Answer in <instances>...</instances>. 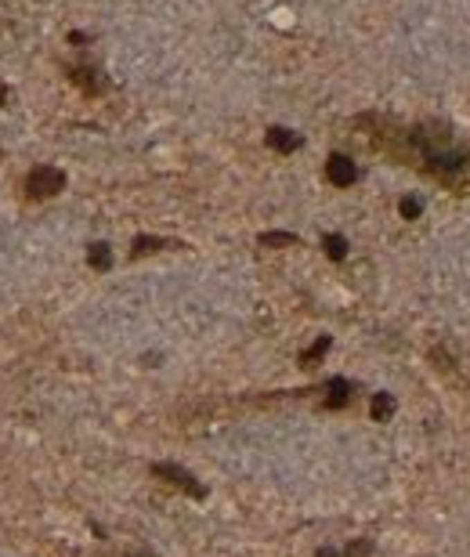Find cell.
<instances>
[{"label": "cell", "mask_w": 470, "mask_h": 557, "mask_svg": "<svg viewBox=\"0 0 470 557\" xmlns=\"http://www.w3.org/2000/svg\"><path fill=\"white\" fill-rule=\"evenodd\" d=\"M62 188H66V170H58V167H33L29 170V178H26V192L33 196V199H51L58 196Z\"/></svg>", "instance_id": "obj_1"}, {"label": "cell", "mask_w": 470, "mask_h": 557, "mask_svg": "<svg viewBox=\"0 0 470 557\" xmlns=\"http://www.w3.org/2000/svg\"><path fill=\"white\" fill-rule=\"evenodd\" d=\"M329 398H326V405L329 409H340V405H347V398H351V384L347 380H329Z\"/></svg>", "instance_id": "obj_9"}, {"label": "cell", "mask_w": 470, "mask_h": 557, "mask_svg": "<svg viewBox=\"0 0 470 557\" xmlns=\"http://www.w3.org/2000/svg\"><path fill=\"white\" fill-rule=\"evenodd\" d=\"M326 351H329V337H318V344H315V347H307V351L300 355V362H304V365H315Z\"/></svg>", "instance_id": "obj_12"}, {"label": "cell", "mask_w": 470, "mask_h": 557, "mask_svg": "<svg viewBox=\"0 0 470 557\" xmlns=\"http://www.w3.org/2000/svg\"><path fill=\"white\" fill-rule=\"evenodd\" d=\"M304 145V138L297 131H289V127H271L268 131V149L275 152H297Z\"/></svg>", "instance_id": "obj_4"}, {"label": "cell", "mask_w": 470, "mask_h": 557, "mask_svg": "<svg viewBox=\"0 0 470 557\" xmlns=\"http://www.w3.org/2000/svg\"><path fill=\"white\" fill-rule=\"evenodd\" d=\"M69 80H73V84L76 87H84L87 94H98L105 84H102V80H98V73H94V69H87V66H80V69H73L69 73Z\"/></svg>", "instance_id": "obj_5"}, {"label": "cell", "mask_w": 470, "mask_h": 557, "mask_svg": "<svg viewBox=\"0 0 470 557\" xmlns=\"http://www.w3.org/2000/svg\"><path fill=\"white\" fill-rule=\"evenodd\" d=\"M152 474L156 477H163L167 485H174V488H181V492H188V496H196V500H203L206 496V488L192 477L188 471H181L177 464H152Z\"/></svg>", "instance_id": "obj_2"}, {"label": "cell", "mask_w": 470, "mask_h": 557, "mask_svg": "<svg viewBox=\"0 0 470 557\" xmlns=\"http://www.w3.org/2000/svg\"><path fill=\"white\" fill-rule=\"evenodd\" d=\"M398 210H401V217H405V221H416L419 214H424V203H419L416 196H405V199L398 203Z\"/></svg>", "instance_id": "obj_11"}, {"label": "cell", "mask_w": 470, "mask_h": 557, "mask_svg": "<svg viewBox=\"0 0 470 557\" xmlns=\"http://www.w3.org/2000/svg\"><path fill=\"white\" fill-rule=\"evenodd\" d=\"M87 261H91L94 272H109V268H112V250H109V243H91Z\"/></svg>", "instance_id": "obj_6"}, {"label": "cell", "mask_w": 470, "mask_h": 557, "mask_svg": "<svg viewBox=\"0 0 470 557\" xmlns=\"http://www.w3.org/2000/svg\"><path fill=\"white\" fill-rule=\"evenodd\" d=\"M322 250H326L329 261H344V257H347V239L336 235V232H329L326 239H322Z\"/></svg>", "instance_id": "obj_8"}, {"label": "cell", "mask_w": 470, "mask_h": 557, "mask_svg": "<svg viewBox=\"0 0 470 557\" xmlns=\"http://www.w3.org/2000/svg\"><path fill=\"white\" fill-rule=\"evenodd\" d=\"M369 412H372V420H391V412H395V398L387 394V391H380V394H372V405H369Z\"/></svg>", "instance_id": "obj_7"}, {"label": "cell", "mask_w": 470, "mask_h": 557, "mask_svg": "<svg viewBox=\"0 0 470 557\" xmlns=\"http://www.w3.org/2000/svg\"><path fill=\"white\" fill-rule=\"evenodd\" d=\"M326 178H329L336 188H351L354 181H359V163H354L351 156L333 152V156L326 159Z\"/></svg>", "instance_id": "obj_3"}, {"label": "cell", "mask_w": 470, "mask_h": 557, "mask_svg": "<svg viewBox=\"0 0 470 557\" xmlns=\"http://www.w3.org/2000/svg\"><path fill=\"white\" fill-rule=\"evenodd\" d=\"M315 557H340V554H336L333 547H318V550H315Z\"/></svg>", "instance_id": "obj_15"}, {"label": "cell", "mask_w": 470, "mask_h": 557, "mask_svg": "<svg viewBox=\"0 0 470 557\" xmlns=\"http://www.w3.org/2000/svg\"><path fill=\"white\" fill-rule=\"evenodd\" d=\"M372 554V543L369 539H354V543L347 547V557H369Z\"/></svg>", "instance_id": "obj_14"}, {"label": "cell", "mask_w": 470, "mask_h": 557, "mask_svg": "<svg viewBox=\"0 0 470 557\" xmlns=\"http://www.w3.org/2000/svg\"><path fill=\"white\" fill-rule=\"evenodd\" d=\"M163 246V239H156V235H138L134 239V257L138 253H152V250H159Z\"/></svg>", "instance_id": "obj_13"}, {"label": "cell", "mask_w": 470, "mask_h": 557, "mask_svg": "<svg viewBox=\"0 0 470 557\" xmlns=\"http://www.w3.org/2000/svg\"><path fill=\"white\" fill-rule=\"evenodd\" d=\"M297 235L293 232H264L261 235V246H293Z\"/></svg>", "instance_id": "obj_10"}]
</instances>
